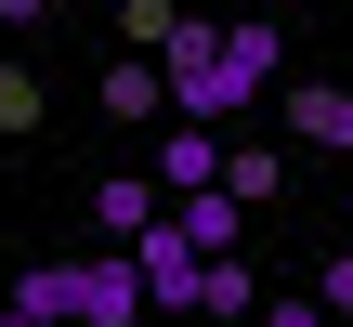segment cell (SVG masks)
<instances>
[{
    "label": "cell",
    "mask_w": 353,
    "mask_h": 327,
    "mask_svg": "<svg viewBox=\"0 0 353 327\" xmlns=\"http://www.w3.org/2000/svg\"><path fill=\"white\" fill-rule=\"evenodd\" d=\"M144 52H157V92H170V118H196V131H236V118L262 105V79L223 52V26H210V13H170Z\"/></svg>",
    "instance_id": "1"
},
{
    "label": "cell",
    "mask_w": 353,
    "mask_h": 327,
    "mask_svg": "<svg viewBox=\"0 0 353 327\" xmlns=\"http://www.w3.org/2000/svg\"><path fill=\"white\" fill-rule=\"evenodd\" d=\"M131 249V275H144V315H196V249L170 236V210L144 223V236H118Z\"/></svg>",
    "instance_id": "2"
},
{
    "label": "cell",
    "mask_w": 353,
    "mask_h": 327,
    "mask_svg": "<svg viewBox=\"0 0 353 327\" xmlns=\"http://www.w3.org/2000/svg\"><path fill=\"white\" fill-rule=\"evenodd\" d=\"M288 144L353 157V79H301V92H288Z\"/></svg>",
    "instance_id": "3"
},
{
    "label": "cell",
    "mask_w": 353,
    "mask_h": 327,
    "mask_svg": "<svg viewBox=\"0 0 353 327\" xmlns=\"http://www.w3.org/2000/svg\"><path fill=\"white\" fill-rule=\"evenodd\" d=\"M157 197H183V184H223V131H196V118H170L157 131V170H144Z\"/></svg>",
    "instance_id": "4"
},
{
    "label": "cell",
    "mask_w": 353,
    "mask_h": 327,
    "mask_svg": "<svg viewBox=\"0 0 353 327\" xmlns=\"http://www.w3.org/2000/svg\"><path fill=\"white\" fill-rule=\"evenodd\" d=\"M92 223H105V236H144V223H157V184H144V170H105V184H92Z\"/></svg>",
    "instance_id": "5"
},
{
    "label": "cell",
    "mask_w": 353,
    "mask_h": 327,
    "mask_svg": "<svg viewBox=\"0 0 353 327\" xmlns=\"http://www.w3.org/2000/svg\"><path fill=\"white\" fill-rule=\"evenodd\" d=\"M105 118H170V92H157V66L131 52V66H105Z\"/></svg>",
    "instance_id": "6"
},
{
    "label": "cell",
    "mask_w": 353,
    "mask_h": 327,
    "mask_svg": "<svg viewBox=\"0 0 353 327\" xmlns=\"http://www.w3.org/2000/svg\"><path fill=\"white\" fill-rule=\"evenodd\" d=\"M223 184H236V197H249V210H262V197H275V184H288V157H275V144H223Z\"/></svg>",
    "instance_id": "7"
},
{
    "label": "cell",
    "mask_w": 353,
    "mask_h": 327,
    "mask_svg": "<svg viewBox=\"0 0 353 327\" xmlns=\"http://www.w3.org/2000/svg\"><path fill=\"white\" fill-rule=\"evenodd\" d=\"M26 118H39V79H26V66H0V131H26Z\"/></svg>",
    "instance_id": "8"
},
{
    "label": "cell",
    "mask_w": 353,
    "mask_h": 327,
    "mask_svg": "<svg viewBox=\"0 0 353 327\" xmlns=\"http://www.w3.org/2000/svg\"><path fill=\"white\" fill-rule=\"evenodd\" d=\"M249 327H327V301H249Z\"/></svg>",
    "instance_id": "9"
},
{
    "label": "cell",
    "mask_w": 353,
    "mask_h": 327,
    "mask_svg": "<svg viewBox=\"0 0 353 327\" xmlns=\"http://www.w3.org/2000/svg\"><path fill=\"white\" fill-rule=\"evenodd\" d=\"M314 301H327V327L353 315V249H341V262H327V275H314Z\"/></svg>",
    "instance_id": "10"
},
{
    "label": "cell",
    "mask_w": 353,
    "mask_h": 327,
    "mask_svg": "<svg viewBox=\"0 0 353 327\" xmlns=\"http://www.w3.org/2000/svg\"><path fill=\"white\" fill-rule=\"evenodd\" d=\"M39 13H52V0H0V26H39Z\"/></svg>",
    "instance_id": "11"
}]
</instances>
